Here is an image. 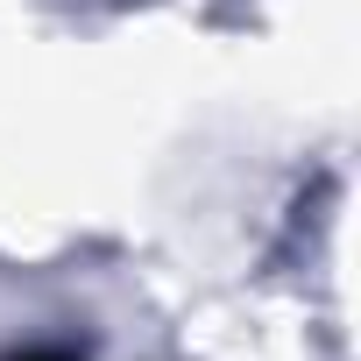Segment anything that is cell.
I'll list each match as a JSON object with an SVG mask.
<instances>
[{
  "instance_id": "cell-1",
  "label": "cell",
  "mask_w": 361,
  "mask_h": 361,
  "mask_svg": "<svg viewBox=\"0 0 361 361\" xmlns=\"http://www.w3.org/2000/svg\"><path fill=\"white\" fill-rule=\"evenodd\" d=\"M8 361H78L71 347H29V354H8Z\"/></svg>"
}]
</instances>
